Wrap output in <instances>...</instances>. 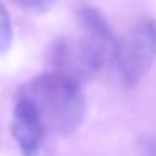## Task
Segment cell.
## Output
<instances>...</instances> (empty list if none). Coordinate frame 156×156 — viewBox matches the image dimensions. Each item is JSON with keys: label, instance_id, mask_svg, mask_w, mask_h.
I'll return each instance as SVG.
<instances>
[{"label": "cell", "instance_id": "obj_1", "mask_svg": "<svg viewBox=\"0 0 156 156\" xmlns=\"http://www.w3.org/2000/svg\"><path fill=\"white\" fill-rule=\"evenodd\" d=\"M79 18L83 34L57 40L51 46V65L55 73L77 85H83L95 77L109 57H113L117 42L107 20L97 8H81Z\"/></svg>", "mask_w": 156, "mask_h": 156}, {"label": "cell", "instance_id": "obj_2", "mask_svg": "<svg viewBox=\"0 0 156 156\" xmlns=\"http://www.w3.org/2000/svg\"><path fill=\"white\" fill-rule=\"evenodd\" d=\"M18 97L32 107L46 134H71L83 121L85 99L81 85L55 71L36 75L20 89Z\"/></svg>", "mask_w": 156, "mask_h": 156}, {"label": "cell", "instance_id": "obj_3", "mask_svg": "<svg viewBox=\"0 0 156 156\" xmlns=\"http://www.w3.org/2000/svg\"><path fill=\"white\" fill-rule=\"evenodd\" d=\"M119 75L125 85H136L156 61V20L142 18L125 32L115 46Z\"/></svg>", "mask_w": 156, "mask_h": 156}, {"label": "cell", "instance_id": "obj_4", "mask_svg": "<svg viewBox=\"0 0 156 156\" xmlns=\"http://www.w3.org/2000/svg\"><path fill=\"white\" fill-rule=\"evenodd\" d=\"M10 130H12V136H14L16 144H18V148L22 150L24 156H40L46 130L40 125L32 107L22 97L16 99Z\"/></svg>", "mask_w": 156, "mask_h": 156}, {"label": "cell", "instance_id": "obj_5", "mask_svg": "<svg viewBox=\"0 0 156 156\" xmlns=\"http://www.w3.org/2000/svg\"><path fill=\"white\" fill-rule=\"evenodd\" d=\"M12 46V20L6 6L0 2V53L8 51Z\"/></svg>", "mask_w": 156, "mask_h": 156}, {"label": "cell", "instance_id": "obj_6", "mask_svg": "<svg viewBox=\"0 0 156 156\" xmlns=\"http://www.w3.org/2000/svg\"><path fill=\"white\" fill-rule=\"evenodd\" d=\"M18 6H22L24 10H34V12H46L48 8L53 4V0H14Z\"/></svg>", "mask_w": 156, "mask_h": 156}]
</instances>
